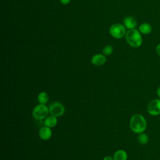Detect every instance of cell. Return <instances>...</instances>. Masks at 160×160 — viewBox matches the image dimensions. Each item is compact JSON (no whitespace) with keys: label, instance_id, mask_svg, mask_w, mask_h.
Returning a JSON list of instances; mask_svg holds the SVG:
<instances>
[{"label":"cell","instance_id":"obj_3","mask_svg":"<svg viewBox=\"0 0 160 160\" xmlns=\"http://www.w3.org/2000/svg\"><path fill=\"white\" fill-rule=\"evenodd\" d=\"M49 113V108L44 104H39L36 106L32 112L33 117L38 120H42L46 118Z\"/></svg>","mask_w":160,"mask_h":160},{"label":"cell","instance_id":"obj_12","mask_svg":"<svg viewBox=\"0 0 160 160\" xmlns=\"http://www.w3.org/2000/svg\"><path fill=\"white\" fill-rule=\"evenodd\" d=\"M139 31L141 33L144 34H148L152 31V27L150 24L144 22L139 26Z\"/></svg>","mask_w":160,"mask_h":160},{"label":"cell","instance_id":"obj_10","mask_svg":"<svg viewBox=\"0 0 160 160\" xmlns=\"http://www.w3.org/2000/svg\"><path fill=\"white\" fill-rule=\"evenodd\" d=\"M57 122H58V120L56 119V117L51 115L49 116H48L46 118H45L44 121V126L51 128L54 127L56 125Z\"/></svg>","mask_w":160,"mask_h":160},{"label":"cell","instance_id":"obj_15","mask_svg":"<svg viewBox=\"0 0 160 160\" xmlns=\"http://www.w3.org/2000/svg\"><path fill=\"white\" fill-rule=\"evenodd\" d=\"M112 51H113V48L111 45L106 46L102 49L103 54L106 56H109L110 54H112Z\"/></svg>","mask_w":160,"mask_h":160},{"label":"cell","instance_id":"obj_6","mask_svg":"<svg viewBox=\"0 0 160 160\" xmlns=\"http://www.w3.org/2000/svg\"><path fill=\"white\" fill-rule=\"evenodd\" d=\"M148 112L152 116L160 114V99L151 100L147 106Z\"/></svg>","mask_w":160,"mask_h":160},{"label":"cell","instance_id":"obj_7","mask_svg":"<svg viewBox=\"0 0 160 160\" xmlns=\"http://www.w3.org/2000/svg\"><path fill=\"white\" fill-rule=\"evenodd\" d=\"M52 136V131L50 128L47 126L42 127L39 131V138L44 141L48 140L51 138Z\"/></svg>","mask_w":160,"mask_h":160},{"label":"cell","instance_id":"obj_4","mask_svg":"<svg viewBox=\"0 0 160 160\" xmlns=\"http://www.w3.org/2000/svg\"><path fill=\"white\" fill-rule=\"evenodd\" d=\"M109 32L113 38L116 39L123 38L126 33L125 26L119 23L112 24L109 28Z\"/></svg>","mask_w":160,"mask_h":160},{"label":"cell","instance_id":"obj_16","mask_svg":"<svg viewBox=\"0 0 160 160\" xmlns=\"http://www.w3.org/2000/svg\"><path fill=\"white\" fill-rule=\"evenodd\" d=\"M156 52L158 56H160V43L157 45L156 48Z\"/></svg>","mask_w":160,"mask_h":160},{"label":"cell","instance_id":"obj_9","mask_svg":"<svg viewBox=\"0 0 160 160\" xmlns=\"http://www.w3.org/2000/svg\"><path fill=\"white\" fill-rule=\"evenodd\" d=\"M123 24L124 26L129 29H134L137 25V21L132 16H127L123 20Z\"/></svg>","mask_w":160,"mask_h":160},{"label":"cell","instance_id":"obj_18","mask_svg":"<svg viewBox=\"0 0 160 160\" xmlns=\"http://www.w3.org/2000/svg\"><path fill=\"white\" fill-rule=\"evenodd\" d=\"M103 160H114V158L111 157V156H106Z\"/></svg>","mask_w":160,"mask_h":160},{"label":"cell","instance_id":"obj_2","mask_svg":"<svg viewBox=\"0 0 160 160\" xmlns=\"http://www.w3.org/2000/svg\"><path fill=\"white\" fill-rule=\"evenodd\" d=\"M126 39L128 44L134 48H139L142 42V38L139 31L136 29H129L126 33Z\"/></svg>","mask_w":160,"mask_h":160},{"label":"cell","instance_id":"obj_14","mask_svg":"<svg viewBox=\"0 0 160 160\" xmlns=\"http://www.w3.org/2000/svg\"><path fill=\"white\" fill-rule=\"evenodd\" d=\"M138 141L141 144H146L149 141V137L146 134L141 132L139 134Z\"/></svg>","mask_w":160,"mask_h":160},{"label":"cell","instance_id":"obj_1","mask_svg":"<svg viewBox=\"0 0 160 160\" xmlns=\"http://www.w3.org/2000/svg\"><path fill=\"white\" fill-rule=\"evenodd\" d=\"M129 126L132 131L139 134L146 130L147 122L143 116L139 114H136L131 118Z\"/></svg>","mask_w":160,"mask_h":160},{"label":"cell","instance_id":"obj_8","mask_svg":"<svg viewBox=\"0 0 160 160\" xmlns=\"http://www.w3.org/2000/svg\"><path fill=\"white\" fill-rule=\"evenodd\" d=\"M106 61V58L104 55L101 54H95L92 57L91 59V62L92 63L98 66H100L103 65Z\"/></svg>","mask_w":160,"mask_h":160},{"label":"cell","instance_id":"obj_11","mask_svg":"<svg viewBox=\"0 0 160 160\" xmlns=\"http://www.w3.org/2000/svg\"><path fill=\"white\" fill-rule=\"evenodd\" d=\"M113 158L114 160H127L128 155L124 150L119 149L115 152Z\"/></svg>","mask_w":160,"mask_h":160},{"label":"cell","instance_id":"obj_19","mask_svg":"<svg viewBox=\"0 0 160 160\" xmlns=\"http://www.w3.org/2000/svg\"><path fill=\"white\" fill-rule=\"evenodd\" d=\"M157 94H158V97L159 98V99H160V86L158 88V89H157Z\"/></svg>","mask_w":160,"mask_h":160},{"label":"cell","instance_id":"obj_17","mask_svg":"<svg viewBox=\"0 0 160 160\" xmlns=\"http://www.w3.org/2000/svg\"><path fill=\"white\" fill-rule=\"evenodd\" d=\"M61 3L62 4H64V5H66L68 4L69 3V2L71 1V0H59Z\"/></svg>","mask_w":160,"mask_h":160},{"label":"cell","instance_id":"obj_13","mask_svg":"<svg viewBox=\"0 0 160 160\" xmlns=\"http://www.w3.org/2000/svg\"><path fill=\"white\" fill-rule=\"evenodd\" d=\"M49 100V96L46 92H41L38 96V101L39 104H45Z\"/></svg>","mask_w":160,"mask_h":160},{"label":"cell","instance_id":"obj_5","mask_svg":"<svg viewBox=\"0 0 160 160\" xmlns=\"http://www.w3.org/2000/svg\"><path fill=\"white\" fill-rule=\"evenodd\" d=\"M49 111L51 115L55 117H59L64 113L65 108L62 103L54 102L49 105Z\"/></svg>","mask_w":160,"mask_h":160}]
</instances>
